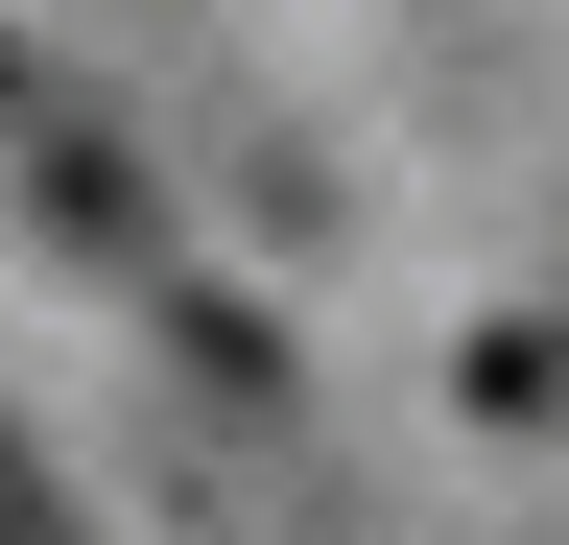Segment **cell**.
<instances>
[{
	"instance_id": "obj_1",
	"label": "cell",
	"mask_w": 569,
	"mask_h": 545,
	"mask_svg": "<svg viewBox=\"0 0 569 545\" xmlns=\"http://www.w3.org/2000/svg\"><path fill=\"white\" fill-rule=\"evenodd\" d=\"M0 545H96V522H71V474H48L24 427H0Z\"/></svg>"
}]
</instances>
